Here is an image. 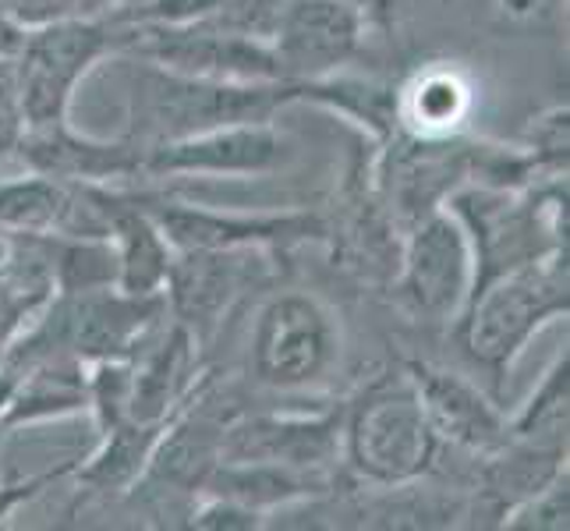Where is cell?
<instances>
[{
	"label": "cell",
	"instance_id": "obj_15",
	"mask_svg": "<svg viewBox=\"0 0 570 531\" xmlns=\"http://www.w3.org/2000/svg\"><path fill=\"white\" fill-rule=\"evenodd\" d=\"M142 153L146 146L128 135L92 139L65 121L50 128H22L11 156H18L29 170L68 185H125L142 181Z\"/></svg>",
	"mask_w": 570,
	"mask_h": 531
},
{
	"label": "cell",
	"instance_id": "obj_6",
	"mask_svg": "<svg viewBox=\"0 0 570 531\" xmlns=\"http://www.w3.org/2000/svg\"><path fill=\"white\" fill-rule=\"evenodd\" d=\"M125 39L128 22H121L117 14L29 29L22 50L14 53L22 128H50L71 121L75 89L100 61L121 57Z\"/></svg>",
	"mask_w": 570,
	"mask_h": 531
},
{
	"label": "cell",
	"instance_id": "obj_24",
	"mask_svg": "<svg viewBox=\"0 0 570 531\" xmlns=\"http://www.w3.org/2000/svg\"><path fill=\"white\" fill-rule=\"evenodd\" d=\"M71 468L75 464H57L50 471H39V475H29V479H11V482H0V528L11 521V514L18 507L32 503L39 493H47L53 482L61 479H71Z\"/></svg>",
	"mask_w": 570,
	"mask_h": 531
},
{
	"label": "cell",
	"instance_id": "obj_17",
	"mask_svg": "<svg viewBox=\"0 0 570 531\" xmlns=\"http://www.w3.org/2000/svg\"><path fill=\"white\" fill-rule=\"evenodd\" d=\"M475 104L479 92L464 68L450 61L422 65L393 89V128L429 139L464 135Z\"/></svg>",
	"mask_w": 570,
	"mask_h": 531
},
{
	"label": "cell",
	"instance_id": "obj_12",
	"mask_svg": "<svg viewBox=\"0 0 570 531\" xmlns=\"http://www.w3.org/2000/svg\"><path fill=\"white\" fill-rule=\"evenodd\" d=\"M220 461H273L316 475H344L341 404L320 411H252L224 429Z\"/></svg>",
	"mask_w": 570,
	"mask_h": 531
},
{
	"label": "cell",
	"instance_id": "obj_8",
	"mask_svg": "<svg viewBox=\"0 0 570 531\" xmlns=\"http://www.w3.org/2000/svg\"><path fill=\"white\" fill-rule=\"evenodd\" d=\"M146 213L164 230L174 252L191 248H238V252H266L291 255L302 245H326V213L323 209H277V213H242L216 209L188 199H167V195H142Z\"/></svg>",
	"mask_w": 570,
	"mask_h": 531
},
{
	"label": "cell",
	"instance_id": "obj_5",
	"mask_svg": "<svg viewBox=\"0 0 570 531\" xmlns=\"http://www.w3.org/2000/svg\"><path fill=\"white\" fill-rule=\"evenodd\" d=\"M344 362L341 316L305 287L266 294L248 326V380L266 393H320Z\"/></svg>",
	"mask_w": 570,
	"mask_h": 531
},
{
	"label": "cell",
	"instance_id": "obj_4",
	"mask_svg": "<svg viewBox=\"0 0 570 531\" xmlns=\"http://www.w3.org/2000/svg\"><path fill=\"white\" fill-rule=\"evenodd\" d=\"M446 209L468 230L479 284L507 269L528 266L567 248V177H542L532 185H464Z\"/></svg>",
	"mask_w": 570,
	"mask_h": 531
},
{
	"label": "cell",
	"instance_id": "obj_18",
	"mask_svg": "<svg viewBox=\"0 0 570 531\" xmlns=\"http://www.w3.org/2000/svg\"><path fill=\"white\" fill-rule=\"evenodd\" d=\"M167 422H139L125 419L110 429L100 432L96 450L71 468V479L78 485V493H86L92 500L117 503L128 489L142 479V471L149 464V454L156 440H160Z\"/></svg>",
	"mask_w": 570,
	"mask_h": 531
},
{
	"label": "cell",
	"instance_id": "obj_7",
	"mask_svg": "<svg viewBox=\"0 0 570 531\" xmlns=\"http://www.w3.org/2000/svg\"><path fill=\"white\" fill-rule=\"evenodd\" d=\"M475 284L468 230L446 206L419 216L401 230L397 269L390 287L407 316L429 326H450Z\"/></svg>",
	"mask_w": 570,
	"mask_h": 531
},
{
	"label": "cell",
	"instance_id": "obj_22",
	"mask_svg": "<svg viewBox=\"0 0 570 531\" xmlns=\"http://www.w3.org/2000/svg\"><path fill=\"white\" fill-rule=\"evenodd\" d=\"M521 146L535 156L539 167L567 174V104H557L546 114L532 117Z\"/></svg>",
	"mask_w": 570,
	"mask_h": 531
},
{
	"label": "cell",
	"instance_id": "obj_2",
	"mask_svg": "<svg viewBox=\"0 0 570 531\" xmlns=\"http://www.w3.org/2000/svg\"><path fill=\"white\" fill-rule=\"evenodd\" d=\"M316 82H224V78L178 75L139 61L128 75V128L139 146H156L188 135L277 121L294 104H312Z\"/></svg>",
	"mask_w": 570,
	"mask_h": 531
},
{
	"label": "cell",
	"instance_id": "obj_21",
	"mask_svg": "<svg viewBox=\"0 0 570 531\" xmlns=\"http://www.w3.org/2000/svg\"><path fill=\"white\" fill-rule=\"evenodd\" d=\"M570 524V479L560 475L539 493L521 500L510 514L500 521L507 531H567Z\"/></svg>",
	"mask_w": 570,
	"mask_h": 531
},
{
	"label": "cell",
	"instance_id": "obj_3",
	"mask_svg": "<svg viewBox=\"0 0 570 531\" xmlns=\"http://www.w3.org/2000/svg\"><path fill=\"white\" fill-rule=\"evenodd\" d=\"M443 446L432 432L404 365L372 376L341 404V468L355 485H401L440 468Z\"/></svg>",
	"mask_w": 570,
	"mask_h": 531
},
{
	"label": "cell",
	"instance_id": "obj_14",
	"mask_svg": "<svg viewBox=\"0 0 570 531\" xmlns=\"http://www.w3.org/2000/svg\"><path fill=\"white\" fill-rule=\"evenodd\" d=\"M404 372L411 386H415L425 419L443 450H454V454H464L468 461H479L510 440L507 415L479 380L461 376L454 368L432 365L425 358L404 362Z\"/></svg>",
	"mask_w": 570,
	"mask_h": 531
},
{
	"label": "cell",
	"instance_id": "obj_23",
	"mask_svg": "<svg viewBox=\"0 0 570 531\" xmlns=\"http://www.w3.org/2000/svg\"><path fill=\"white\" fill-rule=\"evenodd\" d=\"M185 528H199V531H259L269 528V521L255 510L234 503L227 496H213L199 493V500L191 503V514Z\"/></svg>",
	"mask_w": 570,
	"mask_h": 531
},
{
	"label": "cell",
	"instance_id": "obj_26",
	"mask_svg": "<svg viewBox=\"0 0 570 531\" xmlns=\"http://www.w3.org/2000/svg\"><path fill=\"white\" fill-rule=\"evenodd\" d=\"M18 330H22V326H18V323L8 316V308L0 305V365H4L8 351H11V341L18 337Z\"/></svg>",
	"mask_w": 570,
	"mask_h": 531
},
{
	"label": "cell",
	"instance_id": "obj_10",
	"mask_svg": "<svg viewBox=\"0 0 570 531\" xmlns=\"http://www.w3.org/2000/svg\"><path fill=\"white\" fill-rule=\"evenodd\" d=\"M298 146L273 121H245L146 146L142 181L167 177H269L294 164Z\"/></svg>",
	"mask_w": 570,
	"mask_h": 531
},
{
	"label": "cell",
	"instance_id": "obj_11",
	"mask_svg": "<svg viewBox=\"0 0 570 531\" xmlns=\"http://www.w3.org/2000/svg\"><path fill=\"white\" fill-rule=\"evenodd\" d=\"M365 29L358 0H281L269 50L284 82H326L362 53Z\"/></svg>",
	"mask_w": 570,
	"mask_h": 531
},
{
	"label": "cell",
	"instance_id": "obj_19",
	"mask_svg": "<svg viewBox=\"0 0 570 531\" xmlns=\"http://www.w3.org/2000/svg\"><path fill=\"white\" fill-rule=\"evenodd\" d=\"M570 354L567 347L553 354L546 365L532 397L521 404V411L507 415V432L524 443L567 446V422H570Z\"/></svg>",
	"mask_w": 570,
	"mask_h": 531
},
{
	"label": "cell",
	"instance_id": "obj_25",
	"mask_svg": "<svg viewBox=\"0 0 570 531\" xmlns=\"http://www.w3.org/2000/svg\"><path fill=\"white\" fill-rule=\"evenodd\" d=\"M22 43H26V29L0 11V61H14V53L22 50Z\"/></svg>",
	"mask_w": 570,
	"mask_h": 531
},
{
	"label": "cell",
	"instance_id": "obj_9",
	"mask_svg": "<svg viewBox=\"0 0 570 531\" xmlns=\"http://www.w3.org/2000/svg\"><path fill=\"white\" fill-rule=\"evenodd\" d=\"M121 57L224 82H284L269 43L213 26L203 14L185 22H128Z\"/></svg>",
	"mask_w": 570,
	"mask_h": 531
},
{
	"label": "cell",
	"instance_id": "obj_20",
	"mask_svg": "<svg viewBox=\"0 0 570 531\" xmlns=\"http://www.w3.org/2000/svg\"><path fill=\"white\" fill-rule=\"evenodd\" d=\"M121 4H125V0H0V11L29 32V29H43V26H53V22L107 18Z\"/></svg>",
	"mask_w": 570,
	"mask_h": 531
},
{
	"label": "cell",
	"instance_id": "obj_13",
	"mask_svg": "<svg viewBox=\"0 0 570 531\" xmlns=\"http://www.w3.org/2000/svg\"><path fill=\"white\" fill-rule=\"evenodd\" d=\"M266 252H238V248H191L174 252V263L164 284V302L174 323H181L199 347H209L230 308L252 291L255 263Z\"/></svg>",
	"mask_w": 570,
	"mask_h": 531
},
{
	"label": "cell",
	"instance_id": "obj_1",
	"mask_svg": "<svg viewBox=\"0 0 570 531\" xmlns=\"http://www.w3.org/2000/svg\"><path fill=\"white\" fill-rule=\"evenodd\" d=\"M570 312V269L567 248L535 259L528 266L507 269L500 277L479 284L468 294L461 316L450 323L464 362L485 380V390H503V380L539 333L567 319Z\"/></svg>",
	"mask_w": 570,
	"mask_h": 531
},
{
	"label": "cell",
	"instance_id": "obj_16",
	"mask_svg": "<svg viewBox=\"0 0 570 531\" xmlns=\"http://www.w3.org/2000/svg\"><path fill=\"white\" fill-rule=\"evenodd\" d=\"M8 365V362H4ZM14 383L0 411V436H11L18 429L61 422L71 415H89V365L50 354L29 365H11Z\"/></svg>",
	"mask_w": 570,
	"mask_h": 531
}]
</instances>
